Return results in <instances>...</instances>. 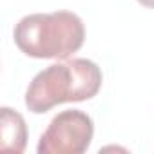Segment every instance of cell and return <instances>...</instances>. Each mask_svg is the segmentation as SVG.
<instances>
[{"label": "cell", "mask_w": 154, "mask_h": 154, "mask_svg": "<svg viewBox=\"0 0 154 154\" xmlns=\"http://www.w3.org/2000/svg\"><path fill=\"white\" fill-rule=\"evenodd\" d=\"M103 82L102 69L87 58H72L40 71L26 91V105L35 114H44L54 105L84 102L98 94Z\"/></svg>", "instance_id": "6da1fadb"}, {"label": "cell", "mask_w": 154, "mask_h": 154, "mask_svg": "<svg viewBox=\"0 0 154 154\" xmlns=\"http://www.w3.org/2000/svg\"><path fill=\"white\" fill-rule=\"evenodd\" d=\"M17 47L31 58L67 60L85 40V27L71 11L35 13L24 17L15 27Z\"/></svg>", "instance_id": "7a4b0ae2"}, {"label": "cell", "mask_w": 154, "mask_h": 154, "mask_svg": "<svg viewBox=\"0 0 154 154\" xmlns=\"http://www.w3.org/2000/svg\"><path fill=\"white\" fill-rule=\"evenodd\" d=\"M94 123L84 111H63L56 114L38 143V154H82L89 149Z\"/></svg>", "instance_id": "3957f363"}, {"label": "cell", "mask_w": 154, "mask_h": 154, "mask_svg": "<svg viewBox=\"0 0 154 154\" xmlns=\"http://www.w3.org/2000/svg\"><path fill=\"white\" fill-rule=\"evenodd\" d=\"M0 149L24 152L27 143V127L20 112L2 107L0 109Z\"/></svg>", "instance_id": "277c9868"}, {"label": "cell", "mask_w": 154, "mask_h": 154, "mask_svg": "<svg viewBox=\"0 0 154 154\" xmlns=\"http://www.w3.org/2000/svg\"><path fill=\"white\" fill-rule=\"evenodd\" d=\"M138 2H140L141 6H145V8H150V9H154V0H138Z\"/></svg>", "instance_id": "5b68a950"}]
</instances>
